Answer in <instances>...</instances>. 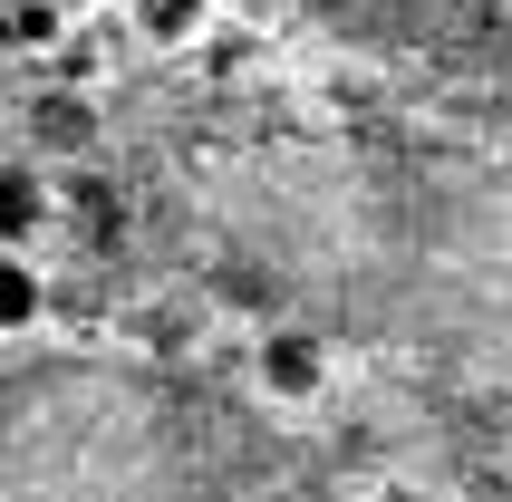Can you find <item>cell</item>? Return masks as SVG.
<instances>
[{
	"label": "cell",
	"mask_w": 512,
	"mask_h": 502,
	"mask_svg": "<svg viewBox=\"0 0 512 502\" xmlns=\"http://www.w3.org/2000/svg\"><path fill=\"white\" fill-rule=\"evenodd\" d=\"M0 502H300L281 454L165 387L39 377L0 396Z\"/></svg>",
	"instance_id": "1"
},
{
	"label": "cell",
	"mask_w": 512,
	"mask_h": 502,
	"mask_svg": "<svg viewBox=\"0 0 512 502\" xmlns=\"http://www.w3.org/2000/svg\"><path fill=\"white\" fill-rule=\"evenodd\" d=\"M252 377H261V406H310V396L329 387V348H319L310 329H271L252 348Z\"/></svg>",
	"instance_id": "2"
},
{
	"label": "cell",
	"mask_w": 512,
	"mask_h": 502,
	"mask_svg": "<svg viewBox=\"0 0 512 502\" xmlns=\"http://www.w3.org/2000/svg\"><path fill=\"white\" fill-rule=\"evenodd\" d=\"M39 309H49V280H39V261H29V251H0V338L39 329Z\"/></svg>",
	"instance_id": "3"
},
{
	"label": "cell",
	"mask_w": 512,
	"mask_h": 502,
	"mask_svg": "<svg viewBox=\"0 0 512 502\" xmlns=\"http://www.w3.org/2000/svg\"><path fill=\"white\" fill-rule=\"evenodd\" d=\"M39 213H49L39 174H29V165H0V251H20L29 232H39Z\"/></svg>",
	"instance_id": "4"
},
{
	"label": "cell",
	"mask_w": 512,
	"mask_h": 502,
	"mask_svg": "<svg viewBox=\"0 0 512 502\" xmlns=\"http://www.w3.org/2000/svg\"><path fill=\"white\" fill-rule=\"evenodd\" d=\"M194 20H203V0H145V29H155V39H184Z\"/></svg>",
	"instance_id": "5"
}]
</instances>
